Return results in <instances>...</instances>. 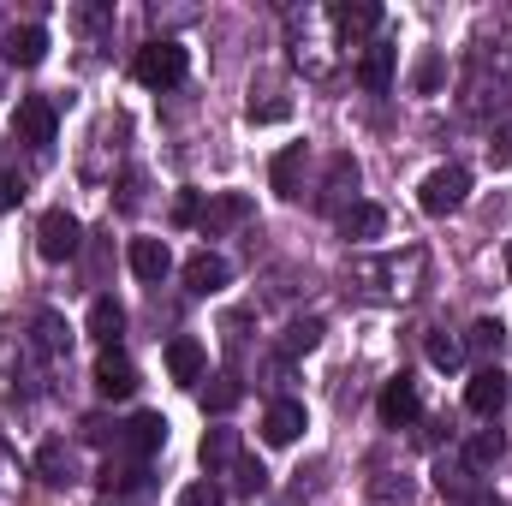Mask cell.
I'll use <instances>...</instances> for the list:
<instances>
[{"mask_svg": "<svg viewBox=\"0 0 512 506\" xmlns=\"http://www.w3.org/2000/svg\"><path fill=\"white\" fill-rule=\"evenodd\" d=\"M459 358H465V346H459V340L429 334V364H435V370H459Z\"/></svg>", "mask_w": 512, "mask_h": 506, "instance_id": "obj_22", "label": "cell"}, {"mask_svg": "<svg viewBox=\"0 0 512 506\" xmlns=\"http://www.w3.org/2000/svg\"><path fill=\"white\" fill-rule=\"evenodd\" d=\"M376 411H382L387 429H405V423L423 411V405H417V381H411V376H393L382 387V399H376Z\"/></svg>", "mask_w": 512, "mask_h": 506, "instance_id": "obj_6", "label": "cell"}, {"mask_svg": "<svg viewBox=\"0 0 512 506\" xmlns=\"http://www.w3.org/2000/svg\"><path fill=\"white\" fill-rule=\"evenodd\" d=\"M185 286L197 292V298H209V292H221L227 286V262L215 251H197L191 262H185Z\"/></svg>", "mask_w": 512, "mask_h": 506, "instance_id": "obj_12", "label": "cell"}, {"mask_svg": "<svg viewBox=\"0 0 512 506\" xmlns=\"http://www.w3.org/2000/svg\"><path fill=\"white\" fill-rule=\"evenodd\" d=\"M501 340H507V328H501L495 316H483V322H471V352H501Z\"/></svg>", "mask_w": 512, "mask_h": 506, "instance_id": "obj_21", "label": "cell"}, {"mask_svg": "<svg viewBox=\"0 0 512 506\" xmlns=\"http://www.w3.org/2000/svg\"><path fill=\"white\" fill-rule=\"evenodd\" d=\"M12 131H18L30 149H48V143H54V108H48L42 96L18 102V120H12Z\"/></svg>", "mask_w": 512, "mask_h": 506, "instance_id": "obj_7", "label": "cell"}, {"mask_svg": "<svg viewBox=\"0 0 512 506\" xmlns=\"http://www.w3.org/2000/svg\"><path fill=\"white\" fill-rule=\"evenodd\" d=\"M233 483H239V495H256V489L268 483V471H262L256 459H239V477H233Z\"/></svg>", "mask_w": 512, "mask_h": 506, "instance_id": "obj_25", "label": "cell"}, {"mask_svg": "<svg viewBox=\"0 0 512 506\" xmlns=\"http://www.w3.org/2000/svg\"><path fill=\"white\" fill-rule=\"evenodd\" d=\"M465 191H471V173H465V167H435V173L417 185V209H423V215H453V209L465 203Z\"/></svg>", "mask_w": 512, "mask_h": 506, "instance_id": "obj_2", "label": "cell"}, {"mask_svg": "<svg viewBox=\"0 0 512 506\" xmlns=\"http://www.w3.org/2000/svg\"><path fill=\"white\" fill-rule=\"evenodd\" d=\"M6 66H42V54H48V30L42 24H24V30H12L6 36Z\"/></svg>", "mask_w": 512, "mask_h": 506, "instance_id": "obj_10", "label": "cell"}, {"mask_svg": "<svg viewBox=\"0 0 512 506\" xmlns=\"http://www.w3.org/2000/svg\"><path fill=\"white\" fill-rule=\"evenodd\" d=\"M173 221H179V227H197V221H203V203H197V191H185V197L173 203Z\"/></svg>", "mask_w": 512, "mask_h": 506, "instance_id": "obj_26", "label": "cell"}, {"mask_svg": "<svg viewBox=\"0 0 512 506\" xmlns=\"http://www.w3.org/2000/svg\"><path fill=\"white\" fill-rule=\"evenodd\" d=\"M316 340H322V322H298L292 328V352H310Z\"/></svg>", "mask_w": 512, "mask_h": 506, "instance_id": "obj_29", "label": "cell"}, {"mask_svg": "<svg viewBox=\"0 0 512 506\" xmlns=\"http://www.w3.org/2000/svg\"><path fill=\"white\" fill-rule=\"evenodd\" d=\"M120 334H126V310H120L114 298H96V304H90V340H102V346L114 352Z\"/></svg>", "mask_w": 512, "mask_h": 506, "instance_id": "obj_16", "label": "cell"}, {"mask_svg": "<svg viewBox=\"0 0 512 506\" xmlns=\"http://www.w3.org/2000/svg\"><path fill=\"white\" fill-rule=\"evenodd\" d=\"M304 435V405L298 399H274L268 411H262V441L268 447H292Z\"/></svg>", "mask_w": 512, "mask_h": 506, "instance_id": "obj_4", "label": "cell"}, {"mask_svg": "<svg viewBox=\"0 0 512 506\" xmlns=\"http://www.w3.org/2000/svg\"><path fill=\"white\" fill-rule=\"evenodd\" d=\"M137 453H155V447H167V417L161 411H137L131 417V435H126Z\"/></svg>", "mask_w": 512, "mask_h": 506, "instance_id": "obj_17", "label": "cell"}, {"mask_svg": "<svg viewBox=\"0 0 512 506\" xmlns=\"http://www.w3.org/2000/svg\"><path fill=\"white\" fill-rule=\"evenodd\" d=\"M328 18H334L346 36H364V30H376V24H382V6H376V0H358V6L334 0V6H328Z\"/></svg>", "mask_w": 512, "mask_h": 506, "instance_id": "obj_14", "label": "cell"}, {"mask_svg": "<svg viewBox=\"0 0 512 506\" xmlns=\"http://www.w3.org/2000/svg\"><path fill=\"white\" fill-rule=\"evenodd\" d=\"M36 251L48 256V262H66V256L78 251V221L66 209H48L42 227H36Z\"/></svg>", "mask_w": 512, "mask_h": 506, "instance_id": "obj_3", "label": "cell"}, {"mask_svg": "<svg viewBox=\"0 0 512 506\" xmlns=\"http://www.w3.org/2000/svg\"><path fill=\"white\" fill-rule=\"evenodd\" d=\"M465 405H471L477 417H501V405H507V376H501L495 364H483L477 376L465 381Z\"/></svg>", "mask_w": 512, "mask_h": 506, "instance_id": "obj_5", "label": "cell"}, {"mask_svg": "<svg viewBox=\"0 0 512 506\" xmlns=\"http://www.w3.org/2000/svg\"><path fill=\"white\" fill-rule=\"evenodd\" d=\"M483 506H507V501H483Z\"/></svg>", "mask_w": 512, "mask_h": 506, "instance_id": "obj_33", "label": "cell"}, {"mask_svg": "<svg viewBox=\"0 0 512 506\" xmlns=\"http://www.w3.org/2000/svg\"><path fill=\"white\" fill-rule=\"evenodd\" d=\"M203 405H209V411H233V405H239V381H215V387H209V393H203Z\"/></svg>", "mask_w": 512, "mask_h": 506, "instance_id": "obj_23", "label": "cell"}, {"mask_svg": "<svg viewBox=\"0 0 512 506\" xmlns=\"http://www.w3.org/2000/svg\"><path fill=\"white\" fill-rule=\"evenodd\" d=\"M36 346H42V352H60V346H66L60 316H36Z\"/></svg>", "mask_w": 512, "mask_h": 506, "instance_id": "obj_24", "label": "cell"}, {"mask_svg": "<svg viewBox=\"0 0 512 506\" xmlns=\"http://www.w3.org/2000/svg\"><path fill=\"white\" fill-rule=\"evenodd\" d=\"M185 72H191V48L185 42H143L137 48V60H131V78L137 84H149V90H173V84H185Z\"/></svg>", "mask_w": 512, "mask_h": 506, "instance_id": "obj_1", "label": "cell"}, {"mask_svg": "<svg viewBox=\"0 0 512 506\" xmlns=\"http://www.w3.org/2000/svg\"><path fill=\"white\" fill-rule=\"evenodd\" d=\"M501 453H507V435H501V429H483V435L471 441V453H465V459H471V465L483 471V465H495Z\"/></svg>", "mask_w": 512, "mask_h": 506, "instance_id": "obj_19", "label": "cell"}, {"mask_svg": "<svg viewBox=\"0 0 512 506\" xmlns=\"http://www.w3.org/2000/svg\"><path fill=\"white\" fill-rule=\"evenodd\" d=\"M393 66H399V48H387V42H376V48H370V54L358 60V84L382 96V90H393Z\"/></svg>", "mask_w": 512, "mask_h": 506, "instance_id": "obj_11", "label": "cell"}, {"mask_svg": "<svg viewBox=\"0 0 512 506\" xmlns=\"http://www.w3.org/2000/svg\"><path fill=\"white\" fill-rule=\"evenodd\" d=\"M203 364H209V352H203L191 334H179V340L167 346V376L173 381H203Z\"/></svg>", "mask_w": 512, "mask_h": 506, "instance_id": "obj_13", "label": "cell"}, {"mask_svg": "<svg viewBox=\"0 0 512 506\" xmlns=\"http://www.w3.org/2000/svg\"><path fill=\"white\" fill-rule=\"evenodd\" d=\"M179 506H221V489H215V483H191V489L179 495Z\"/></svg>", "mask_w": 512, "mask_h": 506, "instance_id": "obj_28", "label": "cell"}, {"mask_svg": "<svg viewBox=\"0 0 512 506\" xmlns=\"http://www.w3.org/2000/svg\"><path fill=\"white\" fill-rule=\"evenodd\" d=\"M36 465H42V477H48V483H66V453H60V447H42V459H36Z\"/></svg>", "mask_w": 512, "mask_h": 506, "instance_id": "obj_27", "label": "cell"}, {"mask_svg": "<svg viewBox=\"0 0 512 506\" xmlns=\"http://www.w3.org/2000/svg\"><path fill=\"white\" fill-rule=\"evenodd\" d=\"M96 393L102 399H131L137 393V370H131L120 352H102L96 358Z\"/></svg>", "mask_w": 512, "mask_h": 506, "instance_id": "obj_8", "label": "cell"}, {"mask_svg": "<svg viewBox=\"0 0 512 506\" xmlns=\"http://www.w3.org/2000/svg\"><path fill=\"white\" fill-rule=\"evenodd\" d=\"M298 173H304V143H292V149H280V155L268 161V185H274L280 197H298Z\"/></svg>", "mask_w": 512, "mask_h": 506, "instance_id": "obj_15", "label": "cell"}, {"mask_svg": "<svg viewBox=\"0 0 512 506\" xmlns=\"http://www.w3.org/2000/svg\"><path fill=\"white\" fill-rule=\"evenodd\" d=\"M126 262H131V274H137V280H149V286H155V280L173 268V251H167L161 239H131Z\"/></svg>", "mask_w": 512, "mask_h": 506, "instance_id": "obj_9", "label": "cell"}, {"mask_svg": "<svg viewBox=\"0 0 512 506\" xmlns=\"http://www.w3.org/2000/svg\"><path fill=\"white\" fill-rule=\"evenodd\" d=\"M507 274H512V245H507Z\"/></svg>", "mask_w": 512, "mask_h": 506, "instance_id": "obj_32", "label": "cell"}, {"mask_svg": "<svg viewBox=\"0 0 512 506\" xmlns=\"http://www.w3.org/2000/svg\"><path fill=\"white\" fill-rule=\"evenodd\" d=\"M251 120H286V102H251Z\"/></svg>", "mask_w": 512, "mask_h": 506, "instance_id": "obj_31", "label": "cell"}, {"mask_svg": "<svg viewBox=\"0 0 512 506\" xmlns=\"http://www.w3.org/2000/svg\"><path fill=\"white\" fill-rule=\"evenodd\" d=\"M340 227H346V239H376L387 227V215L376 209V203H352L346 215H340Z\"/></svg>", "mask_w": 512, "mask_h": 506, "instance_id": "obj_18", "label": "cell"}, {"mask_svg": "<svg viewBox=\"0 0 512 506\" xmlns=\"http://www.w3.org/2000/svg\"><path fill=\"white\" fill-rule=\"evenodd\" d=\"M227 459H239V435H233V429H215V435L203 441V465L215 471V465H227Z\"/></svg>", "mask_w": 512, "mask_h": 506, "instance_id": "obj_20", "label": "cell"}, {"mask_svg": "<svg viewBox=\"0 0 512 506\" xmlns=\"http://www.w3.org/2000/svg\"><path fill=\"white\" fill-rule=\"evenodd\" d=\"M435 84H441V60H423L417 66V90H435Z\"/></svg>", "mask_w": 512, "mask_h": 506, "instance_id": "obj_30", "label": "cell"}]
</instances>
